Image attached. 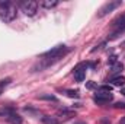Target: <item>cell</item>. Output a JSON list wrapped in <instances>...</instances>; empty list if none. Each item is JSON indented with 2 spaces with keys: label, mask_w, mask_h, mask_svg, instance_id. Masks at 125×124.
I'll return each instance as SVG.
<instances>
[{
  "label": "cell",
  "mask_w": 125,
  "mask_h": 124,
  "mask_svg": "<svg viewBox=\"0 0 125 124\" xmlns=\"http://www.w3.org/2000/svg\"><path fill=\"white\" fill-rule=\"evenodd\" d=\"M68 51H70V48H68L67 45H57V47L48 50L47 53L42 54L44 63L39 66V69H44V67H47V66H50V64H52V63L58 62L60 59H62V57L68 53Z\"/></svg>",
  "instance_id": "cell-1"
},
{
  "label": "cell",
  "mask_w": 125,
  "mask_h": 124,
  "mask_svg": "<svg viewBox=\"0 0 125 124\" xmlns=\"http://www.w3.org/2000/svg\"><path fill=\"white\" fill-rule=\"evenodd\" d=\"M18 16V7L12 1H0V19L4 22H12Z\"/></svg>",
  "instance_id": "cell-2"
},
{
  "label": "cell",
  "mask_w": 125,
  "mask_h": 124,
  "mask_svg": "<svg viewBox=\"0 0 125 124\" xmlns=\"http://www.w3.org/2000/svg\"><path fill=\"white\" fill-rule=\"evenodd\" d=\"M124 31H125V12L122 15H119V16L112 22V32H111V37H109L108 39H115V38H118Z\"/></svg>",
  "instance_id": "cell-3"
},
{
  "label": "cell",
  "mask_w": 125,
  "mask_h": 124,
  "mask_svg": "<svg viewBox=\"0 0 125 124\" xmlns=\"http://www.w3.org/2000/svg\"><path fill=\"white\" fill-rule=\"evenodd\" d=\"M121 4H122L121 0H112V1H108V3H105V4L100 7L97 16H99V18H103V16H106L108 13H111V12H114L115 9H118Z\"/></svg>",
  "instance_id": "cell-4"
},
{
  "label": "cell",
  "mask_w": 125,
  "mask_h": 124,
  "mask_svg": "<svg viewBox=\"0 0 125 124\" xmlns=\"http://www.w3.org/2000/svg\"><path fill=\"white\" fill-rule=\"evenodd\" d=\"M112 99H114V95H112L111 92H100V91H97V92H96V95L93 96L94 104H97V105H105V104H109Z\"/></svg>",
  "instance_id": "cell-5"
},
{
  "label": "cell",
  "mask_w": 125,
  "mask_h": 124,
  "mask_svg": "<svg viewBox=\"0 0 125 124\" xmlns=\"http://www.w3.org/2000/svg\"><path fill=\"white\" fill-rule=\"evenodd\" d=\"M22 12L26 15V16H35L36 12H38V1L35 0H28L22 4Z\"/></svg>",
  "instance_id": "cell-6"
},
{
  "label": "cell",
  "mask_w": 125,
  "mask_h": 124,
  "mask_svg": "<svg viewBox=\"0 0 125 124\" xmlns=\"http://www.w3.org/2000/svg\"><path fill=\"white\" fill-rule=\"evenodd\" d=\"M86 69H87V63H79L74 67V79L77 82H83L84 76H86Z\"/></svg>",
  "instance_id": "cell-7"
},
{
  "label": "cell",
  "mask_w": 125,
  "mask_h": 124,
  "mask_svg": "<svg viewBox=\"0 0 125 124\" xmlns=\"http://www.w3.org/2000/svg\"><path fill=\"white\" fill-rule=\"evenodd\" d=\"M73 117H76V112H74L73 110L62 108V110H58L55 118H60V120H62V121H67V120H70V118H73Z\"/></svg>",
  "instance_id": "cell-8"
},
{
  "label": "cell",
  "mask_w": 125,
  "mask_h": 124,
  "mask_svg": "<svg viewBox=\"0 0 125 124\" xmlns=\"http://www.w3.org/2000/svg\"><path fill=\"white\" fill-rule=\"evenodd\" d=\"M7 118V121L10 124H22L23 123V120H22V117L19 115V114H16V112H13V114H10L9 117H6Z\"/></svg>",
  "instance_id": "cell-9"
},
{
  "label": "cell",
  "mask_w": 125,
  "mask_h": 124,
  "mask_svg": "<svg viewBox=\"0 0 125 124\" xmlns=\"http://www.w3.org/2000/svg\"><path fill=\"white\" fill-rule=\"evenodd\" d=\"M41 6L45 7V9H52L55 6H58V0H42Z\"/></svg>",
  "instance_id": "cell-10"
},
{
  "label": "cell",
  "mask_w": 125,
  "mask_h": 124,
  "mask_svg": "<svg viewBox=\"0 0 125 124\" xmlns=\"http://www.w3.org/2000/svg\"><path fill=\"white\" fill-rule=\"evenodd\" d=\"M13 112H16L13 107H3V108H0V115L1 117H9Z\"/></svg>",
  "instance_id": "cell-11"
},
{
  "label": "cell",
  "mask_w": 125,
  "mask_h": 124,
  "mask_svg": "<svg viewBox=\"0 0 125 124\" xmlns=\"http://www.w3.org/2000/svg\"><path fill=\"white\" fill-rule=\"evenodd\" d=\"M111 82H112L114 86H124L125 85V77L124 76H116V77H114Z\"/></svg>",
  "instance_id": "cell-12"
},
{
  "label": "cell",
  "mask_w": 125,
  "mask_h": 124,
  "mask_svg": "<svg viewBox=\"0 0 125 124\" xmlns=\"http://www.w3.org/2000/svg\"><path fill=\"white\" fill-rule=\"evenodd\" d=\"M42 123L44 124H60V121L55 117H50V115H44L42 117Z\"/></svg>",
  "instance_id": "cell-13"
},
{
  "label": "cell",
  "mask_w": 125,
  "mask_h": 124,
  "mask_svg": "<svg viewBox=\"0 0 125 124\" xmlns=\"http://www.w3.org/2000/svg\"><path fill=\"white\" fill-rule=\"evenodd\" d=\"M64 93H65L68 98H79V96H80L77 89H65V91H64Z\"/></svg>",
  "instance_id": "cell-14"
},
{
  "label": "cell",
  "mask_w": 125,
  "mask_h": 124,
  "mask_svg": "<svg viewBox=\"0 0 125 124\" xmlns=\"http://www.w3.org/2000/svg\"><path fill=\"white\" fill-rule=\"evenodd\" d=\"M124 70V64L121 62H116L115 64H112V72L114 73H119V72H122Z\"/></svg>",
  "instance_id": "cell-15"
},
{
  "label": "cell",
  "mask_w": 125,
  "mask_h": 124,
  "mask_svg": "<svg viewBox=\"0 0 125 124\" xmlns=\"http://www.w3.org/2000/svg\"><path fill=\"white\" fill-rule=\"evenodd\" d=\"M99 91H100V92H111V91H112V86H109V85H103V86L99 88Z\"/></svg>",
  "instance_id": "cell-16"
},
{
  "label": "cell",
  "mask_w": 125,
  "mask_h": 124,
  "mask_svg": "<svg viewBox=\"0 0 125 124\" xmlns=\"http://www.w3.org/2000/svg\"><path fill=\"white\" fill-rule=\"evenodd\" d=\"M39 98H41V99H50V101H57V98H55L54 95H41Z\"/></svg>",
  "instance_id": "cell-17"
},
{
  "label": "cell",
  "mask_w": 125,
  "mask_h": 124,
  "mask_svg": "<svg viewBox=\"0 0 125 124\" xmlns=\"http://www.w3.org/2000/svg\"><path fill=\"white\" fill-rule=\"evenodd\" d=\"M9 83H10V77L3 79V80H0V88H1V86H6V85H9Z\"/></svg>",
  "instance_id": "cell-18"
},
{
  "label": "cell",
  "mask_w": 125,
  "mask_h": 124,
  "mask_svg": "<svg viewBox=\"0 0 125 124\" xmlns=\"http://www.w3.org/2000/svg\"><path fill=\"white\" fill-rule=\"evenodd\" d=\"M114 107H115V108H124L125 110V102H116Z\"/></svg>",
  "instance_id": "cell-19"
},
{
  "label": "cell",
  "mask_w": 125,
  "mask_h": 124,
  "mask_svg": "<svg viewBox=\"0 0 125 124\" xmlns=\"http://www.w3.org/2000/svg\"><path fill=\"white\" fill-rule=\"evenodd\" d=\"M108 63H111V64H115V63H116V56H112V57L108 60Z\"/></svg>",
  "instance_id": "cell-20"
},
{
  "label": "cell",
  "mask_w": 125,
  "mask_h": 124,
  "mask_svg": "<svg viewBox=\"0 0 125 124\" xmlns=\"http://www.w3.org/2000/svg\"><path fill=\"white\" fill-rule=\"evenodd\" d=\"M86 86H87V88H89V89H93L94 86H96V85H94L93 82H89V83H87V85H86Z\"/></svg>",
  "instance_id": "cell-21"
},
{
  "label": "cell",
  "mask_w": 125,
  "mask_h": 124,
  "mask_svg": "<svg viewBox=\"0 0 125 124\" xmlns=\"http://www.w3.org/2000/svg\"><path fill=\"white\" fill-rule=\"evenodd\" d=\"M118 124H125V117H122V118L119 120V123H118Z\"/></svg>",
  "instance_id": "cell-22"
},
{
  "label": "cell",
  "mask_w": 125,
  "mask_h": 124,
  "mask_svg": "<svg viewBox=\"0 0 125 124\" xmlns=\"http://www.w3.org/2000/svg\"><path fill=\"white\" fill-rule=\"evenodd\" d=\"M121 93H122V95L125 96V88H122V89H121Z\"/></svg>",
  "instance_id": "cell-23"
},
{
  "label": "cell",
  "mask_w": 125,
  "mask_h": 124,
  "mask_svg": "<svg viewBox=\"0 0 125 124\" xmlns=\"http://www.w3.org/2000/svg\"><path fill=\"white\" fill-rule=\"evenodd\" d=\"M0 92H1V91H0Z\"/></svg>",
  "instance_id": "cell-24"
}]
</instances>
